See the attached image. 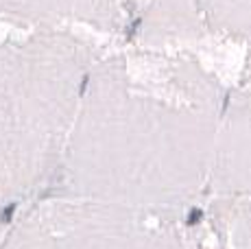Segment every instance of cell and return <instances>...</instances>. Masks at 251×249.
<instances>
[{
	"instance_id": "cell-4",
	"label": "cell",
	"mask_w": 251,
	"mask_h": 249,
	"mask_svg": "<svg viewBox=\"0 0 251 249\" xmlns=\"http://www.w3.org/2000/svg\"><path fill=\"white\" fill-rule=\"evenodd\" d=\"M216 188L251 193V114L231 112L219 121L210 179Z\"/></svg>"
},
{
	"instance_id": "cell-3",
	"label": "cell",
	"mask_w": 251,
	"mask_h": 249,
	"mask_svg": "<svg viewBox=\"0 0 251 249\" xmlns=\"http://www.w3.org/2000/svg\"><path fill=\"white\" fill-rule=\"evenodd\" d=\"M0 249H183L179 236L147 212L46 195L24 208Z\"/></svg>"
},
{
	"instance_id": "cell-5",
	"label": "cell",
	"mask_w": 251,
	"mask_h": 249,
	"mask_svg": "<svg viewBox=\"0 0 251 249\" xmlns=\"http://www.w3.org/2000/svg\"><path fill=\"white\" fill-rule=\"evenodd\" d=\"M234 229H231V241L234 249H251V212L238 214L234 219Z\"/></svg>"
},
{
	"instance_id": "cell-1",
	"label": "cell",
	"mask_w": 251,
	"mask_h": 249,
	"mask_svg": "<svg viewBox=\"0 0 251 249\" xmlns=\"http://www.w3.org/2000/svg\"><path fill=\"white\" fill-rule=\"evenodd\" d=\"M219 116L203 103L157 99L123 76H88L46 195L151 212L179 208L210 179Z\"/></svg>"
},
{
	"instance_id": "cell-2",
	"label": "cell",
	"mask_w": 251,
	"mask_h": 249,
	"mask_svg": "<svg viewBox=\"0 0 251 249\" xmlns=\"http://www.w3.org/2000/svg\"><path fill=\"white\" fill-rule=\"evenodd\" d=\"M88 76L64 46H0V203L50 188Z\"/></svg>"
}]
</instances>
